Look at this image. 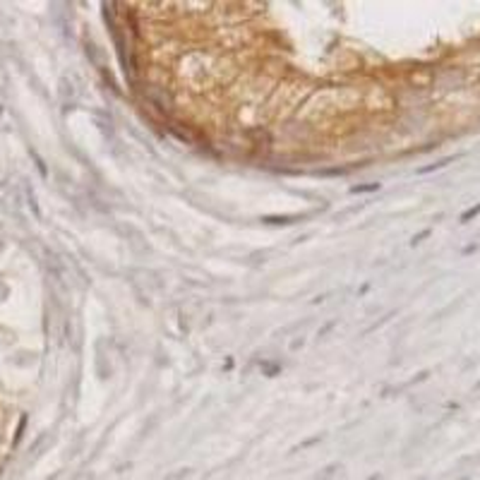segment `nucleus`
<instances>
[{
    "mask_svg": "<svg viewBox=\"0 0 480 480\" xmlns=\"http://www.w3.org/2000/svg\"><path fill=\"white\" fill-rule=\"evenodd\" d=\"M475 214H480V204H475L473 209H468V211H466V214H463V216H461V221H468V219H473Z\"/></svg>",
    "mask_w": 480,
    "mask_h": 480,
    "instance_id": "obj_1",
    "label": "nucleus"
}]
</instances>
